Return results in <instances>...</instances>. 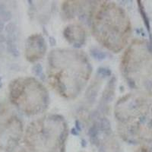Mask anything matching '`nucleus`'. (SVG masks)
<instances>
[{
  "label": "nucleus",
  "mask_w": 152,
  "mask_h": 152,
  "mask_svg": "<svg viewBox=\"0 0 152 152\" xmlns=\"http://www.w3.org/2000/svg\"><path fill=\"white\" fill-rule=\"evenodd\" d=\"M21 120L8 108H0V149L12 151L21 140Z\"/></svg>",
  "instance_id": "20e7f679"
},
{
  "label": "nucleus",
  "mask_w": 152,
  "mask_h": 152,
  "mask_svg": "<svg viewBox=\"0 0 152 152\" xmlns=\"http://www.w3.org/2000/svg\"><path fill=\"white\" fill-rule=\"evenodd\" d=\"M97 13L94 34L106 47L119 51L126 44L129 35V21L121 9L107 5Z\"/></svg>",
  "instance_id": "f257e3e1"
},
{
  "label": "nucleus",
  "mask_w": 152,
  "mask_h": 152,
  "mask_svg": "<svg viewBox=\"0 0 152 152\" xmlns=\"http://www.w3.org/2000/svg\"><path fill=\"white\" fill-rule=\"evenodd\" d=\"M12 103L28 114L40 113L47 104V93L36 80L19 78L12 81L9 86Z\"/></svg>",
  "instance_id": "f03ea898"
},
{
  "label": "nucleus",
  "mask_w": 152,
  "mask_h": 152,
  "mask_svg": "<svg viewBox=\"0 0 152 152\" xmlns=\"http://www.w3.org/2000/svg\"><path fill=\"white\" fill-rule=\"evenodd\" d=\"M56 118H47L43 121H37L31 123L27 131L25 141L28 147L34 152H58L62 142L63 133L66 127L57 131L64 126L60 121L53 131V127Z\"/></svg>",
  "instance_id": "7ed1b4c3"
},
{
  "label": "nucleus",
  "mask_w": 152,
  "mask_h": 152,
  "mask_svg": "<svg viewBox=\"0 0 152 152\" xmlns=\"http://www.w3.org/2000/svg\"><path fill=\"white\" fill-rule=\"evenodd\" d=\"M45 42L40 35L35 34L28 38L25 47V55L31 62L40 59L45 53Z\"/></svg>",
  "instance_id": "39448f33"
},
{
  "label": "nucleus",
  "mask_w": 152,
  "mask_h": 152,
  "mask_svg": "<svg viewBox=\"0 0 152 152\" xmlns=\"http://www.w3.org/2000/svg\"><path fill=\"white\" fill-rule=\"evenodd\" d=\"M21 152H25V151H21Z\"/></svg>",
  "instance_id": "0eeeda50"
},
{
  "label": "nucleus",
  "mask_w": 152,
  "mask_h": 152,
  "mask_svg": "<svg viewBox=\"0 0 152 152\" xmlns=\"http://www.w3.org/2000/svg\"><path fill=\"white\" fill-rule=\"evenodd\" d=\"M85 31L78 25H70L65 31V36L74 45H81L85 42Z\"/></svg>",
  "instance_id": "423d86ee"
}]
</instances>
